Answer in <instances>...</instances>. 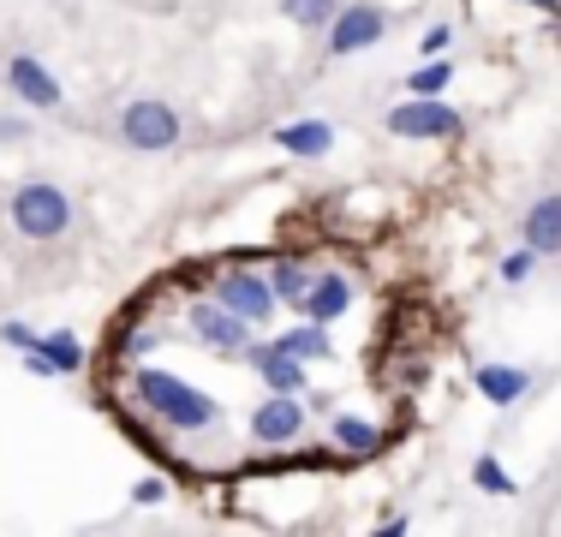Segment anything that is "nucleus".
<instances>
[{"label": "nucleus", "mask_w": 561, "mask_h": 537, "mask_svg": "<svg viewBox=\"0 0 561 537\" xmlns=\"http://www.w3.org/2000/svg\"><path fill=\"white\" fill-rule=\"evenodd\" d=\"M216 299L227 305V311H239L245 322H270L275 317V287L263 275H251V268H227V275H216Z\"/></svg>", "instance_id": "obj_8"}, {"label": "nucleus", "mask_w": 561, "mask_h": 537, "mask_svg": "<svg viewBox=\"0 0 561 537\" xmlns=\"http://www.w3.org/2000/svg\"><path fill=\"white\" fill-rule=\"evenodd\" d=\"M131 400L150 419H162L168 430H185V436L221 424V400L192 388V382H180V376H168V370H131Z\"/></svg>", "instance_id": "obj_1"}, {"label": "nucleus", "mask_w": 561, "mask_h": 537, "mask_svg": "<svg viewBox=\"0 0 561 537\" xmlns=\"http://www.w3.org/2000/svg\"><path fill=\"white\" fill-rule=\"evenodd\" d=\"M531 268H538V251L519 239V251H507V258H502V281H514V287H519V281H531Z\"/></svg>", "instance_id": "obj_22"}, {"label": "nucleus", "mask_w": 561, "mask_h": 537, "mask_svg": "<svg viewBox=\"0 0 561 537\" xmlns=\"http://www.w3.org/2000/svg\"><path fill=\"white\" fill-rule=\"evenodd\" d=\"M299 311L311 322H341L346 311H353V275H341V268H323V275H311V293L299 299Z\"/></svg>", "instance_id": "obj_9"}, {"label": "nucleus", "mask_w": 561, "mask_h": 537, "mask_svg": "<svg viewBox=\"0 0 561 537\" xmlns=\"http://www.w3.org/2000/svg\"><path fill=\"white\" fill-rule=\"evenodd\" d=\"M472 388L490 400V407H519V400L531 395V370H519V365H478Z\"/></svg>", "instance_id": "obj_13"}, {"label": "nucleus", "mask_w": 561, "mask_h": 537, "mask_svg": "<svg viewBox=\"0 0 561 537\" xmlns=\"http://www.w3.org/2000/svg\"><path fill=\"white\" fill-rule=\"evenodd\" d=\"M275 346H280V353H293V358H335L329 329H323V322H311V317H305V329H287Z\"/></svg>", "instance_id": "obj_17"}, {"label": "nucleus", "mask_w": 561, "mask_h": 537, "mask_svg": "<svg viewBox=\"0 0 561 537\" xmlns=\"http://www.w3.org/2000/svg\"><path fill=\"white\" fill-rule=\"evenodd\" d=\"M299 430H305V407H299V395H270L257 412H251V436L257 442H299Z\"/></svg>", "instance_id": "obj_10"}, {"label": "nucleus", "mask_w": 561, "mask_h": 537, "mask_svg": "<svg viewBox=\"0 0 561 537\" xmlns=\"http://www.w3.org/2000/svg\"><path fill=\"white\" fill-rule=\"evenodd\" d=\"M329 436L341 442V454H382V442H389L377 424L353 419V412H335V419H329Z\"/></svg>", "instance_id": "obj_15"}, {"label": "nucleus", "mask_w": 561, "mask_h": 537, "mask_svg": "<svg viewBox=\"0 0 561 537\" xmlns=\"http://www.w3.org/2000/svg\"><path fill=\"white\" fill-rule=\"evenodd\" d=\"M131 502H138V507H162L168 502V478H138V483H131Z\"/></svg>", "instance_id": "obj_23"}, {"label": "nucleus", "mask_w": 561, "mask_h": 537, "mask_svg": "<svg viewBox=\"0 0 561 537\" xmlns=\"http://www.w3.org/2000/svg\"><path fill=\"white\" fill-rule=\"evenodd\" d=\"M24 353H31V346H24ZM36 353L55 358V370H60V376H78V370H84V341H78L72 329H60V334H36Z\"/></svg>", "instance_id": "obj_16"}, {"label": "nucleus", "mask_w": 561, "mask_h": 537, "mask_svg": "<svg viewBox=\"0 0 561 537\" xmlns=\"http://www.w3.org/2000/svg\"><path fill=\"white\" fill-rule=\"evenodd\" d=\"M251 365H257V376L270 382V395H305V358H293V353H280V346H251Z\"/></svg>", "instance_id": "obj_12"}, {"label": "nucleus", "mask_w": 561, "mask_h": 537, "mask_svg": "<svg viewBox=\"0 0 561 537\" xmlns=\"http://www.w3.org/2000/svg\"><path fill=\"white\" fill-rule=\"evenodd\" d=\"M7 138H24V119H0V144Z\"/></svg>", "instance_id": "obj_26"}, {"label": "nucleus", "mask_w": 561, "mask_h": 537, "mask_svg": "<svg viewBox=\"0 0 561 537\" xmlns=\"http://www.w3.org/2000/svg\"><path fill=\"white\" fill-rule=\"evenodd\" d=\"M0 341H7V346H19V353H24V346H36V334L24 329V322H0Z\"/></svg>", "instance_id": "obj_24"}, {"label": "nucleus", "mask_w": 561, "mask_h": 537, "mask_svg": "<svg viewBox=\"0 0 561 537\" xmlns=\"http://www.w3.org/2000/svg\"><path fill=\"white\" fill-rule=\"evenodd\" d=\"M180 132H185L180 107H173V102H156V96L126 102V114H119V138H126L138 156H162V150H173V144H180Z\"/></svg>", "instance_id": "obj_3"}, {"label": "nucleus", "mask_w": 561, "mask_h": 537, "mask_svg": "<svg viewBox=\"0 0 561 537\" xmlns=\"http://www.w3.org/2000/svg\"><path fill=\"white\" fill-rule=\"evenodd\" d=\"M270 287H275V299H287V305H299L305 293H311V275H305L299 263H275V275H270Z\"/></svg>", "instance_id": "obj_20"}, {"label": "nucleus", "mask_w": 561, "mask_h": 537, "mask_svg": "<svg viewBox=\"0 0 561 537\" xmlns=\"http://www.w3.org/2000/svg\"><path fill=\"white\" fill-rule=\"evenodd\" d=\"M280 12H287L299 31H329V19H335V0H280Z\"/></svg>", "instance_id": "obj_18"}, {"label": "nucleus", "mask_w": 561, "mask_h": 537, "mask_svg": "<svg viewBox=\"0 0 561 537\" xmlns=\"http://www.w3.org/2000/svg\"><path fill=\"white\" fill-rule=\"evenodd\" d=\"M448 78H454V66L431 54V60H424L419 72H407V90H412V96H443V90H448Z\"/></svg>", "instance_id": "obj_19"}, {"label": "nucleus", "mask_w": 561, "mask_h": 537, "mask_svg": "<svg viewBox=\"0 0 561 537\" xmlns=\"http://www.w3.org/2000/svg\"><path fill=\"white\" fill-rule=\"evenodd\" d=\"M466 126V114H454L436 96H407L400 107H389V132L394 138H454Z\"/></svg>", "instance_id": "obj_6"}, {"label": "nucleus", "mask_w": 561, "mask_h": 537, "mask_svg": "<svg viewBox=\"0 0 561 537\" xmlns=\"http://www.w3.org/2000/svg\"><path fill=\"white\" fill-rule=\"evenodd\" d=\"M448 36H454L448 24H431V31H424V54H443V48H448Z\"/></svg>", "instance_id": "obj_25"}, {"label": "nucleus", "mask_w": 561, "mask_h": 537, "mask_svg": "<svg viewBox=\"0 0 561 537\" xmlns=\"http://www.w3.org/2000/svg\"><path fill=\"white\" fill-rule=\"evenodd\" d=\"M526 7H538V12H561V0H526Z\"/></svg>", "instance_id": "obj_27"}, {"label": "nucleus", "mask_w": 561, "mask_h": 537, "mask_svg": "<svg viewBox=\"0 0 561 537\" xmlns=\"http://www.w3.org/2000/svg\"><path fill=\"white\" fill-rule=\"evenodd\" d=\"M185 329H192L209 353H221V358H245L251 346H257V341H251V329H257V322H245L239 311H227L221 299H197L192 311H185Z\"/></svg>", "instance_id": "obj_4"}, {"label": "nucleus", "mask_w": 561, "mask_h": 537, "mask_svg": "<svg viewBox=\"0 0 561 537\" xmlns=\"http://www.w3.org/2000/svg\"><path fill=\"white\" fill-rule=\"evenodd\" d=\"M519 239L538 258H561V197H538V204L519 215Z\"/></svg>", "instance_id": "obj_11"}, {"label": "nucleus", "mask_w": 561, "mask_h": 537, "mask_svg": "<svg viewBox=\"0 0 561 537\" xmlns=\"http://www.w3.org/2000/svg\"><path fill=\"white\" fill-rule=\"evenodd\" d=\"M275 144L299 161H317V156L335 150V126L329 119H293V126H275Z\"/></svg>", "instance_id": "obj_14"}, {"label": "nucleus", "mask_w": 561, "mask_h": 537, "mask_svg": "<svg viewBox=\"0 0 561 537\" xmlns=\"http://www.w3.org/2000/svg\"><path fill=\"white\" fill-rule=\"evenodd\" d=\"M7 90H12V96H19L24 107H36V114H55V107L66 102L60 78L48 72L36 54H12V60H7Z\"/></svg>", "instance_id": "obj_7"}, {"label": "nucleus", "mask_w": 561, "mask_h": 537, "mask_svg": "<svg viewBox=\"0 0 561 537\" xmlns=\"http://www.w3.org/2000/svg\"><path fill=\"white\" fill-rule=\"evenodd\" d=\"M472 483H478L484 495H514V490H519V483H514V478H507L502 466H496V454H478V466H472Z\"/></svg>", "instance_id": "obj_21"}, {"label": "nucleus", "mask_w": 561, "mask_h": 537, "mask_svg": "<svg viewBox=\"0 0 561 537\" xmlns=\"http://www.w3.org/2000/svg\"><path fill=\"white\" fill-rule=\"evenodd\" d=\"M382 36H389V12L370 7V0H353V7H341L335 19H329V54H335V60L382 43Z\"/></svg>", "instance_id": "obj_5"}, {"label": "nucleus", "mask_w": 561, "mask_h": 537, "mask_svg": "<svg viewBox=\"0 0 561 537\" xmlns=\"http://www.w3.org/2000/svg\"><path fill=\"white\" fill-rule=\"evenodd\" d=\"M7 215H12V227H19L24 239H43V245H48V239L72 233L78 204H72V192H66V185H55V180H24L19 192H12Z\"/></svg>", "instance_id": "obj_2"}]
</instances>
